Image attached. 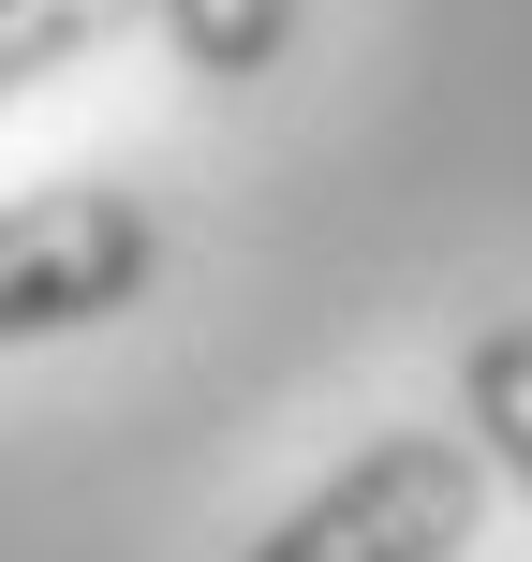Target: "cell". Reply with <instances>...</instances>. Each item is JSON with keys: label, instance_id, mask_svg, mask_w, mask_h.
<instances>
[{"label": "cell", "instance_id": "1", "mask_svg": "<svg viewBox=\"0 0 532 562\" xmlns=\"http://www.w3.org/2000/svg\"><path fill=\"white\" fill-rule=\"evenodd\" d=\"M474 533H488L474 429H385V445H355L326 488H296L237 562H459Z\"/></svg>", "mask_w": 532, "mask_h": 562}, {"label": "cell", "instance_id": "2", "mask_svg": "<svg viewBox=\"0 0 532 562\" xmlns=\"http://www.w3.org/2000/svg\"><path fill=\"white\" fill-rule=\"evenodd\" d=\"M148 281H163V223H148L118 178L15 193V207H0V356H15V340L104 326V311H134Z\"/></svg>", "mask_w": 532, "mask_h": 562}, {"label": "cell", "instance_id": "3", "mask_svg": "<svg viewBox=\"0 0 532 562\" xmlns=\"http://www.w3.org/2000/svg\"><path fill=\"white\" fill-rule=\"evenodd\" d=\"M459 429H474L488 488H518V504H532V311L474 326V356H459Z\"/></svg>", "mask_w": 532, "mask_h": 562}, {"label": "cell", "instance_id": "4", "mask_svg": "<svg viewBox=\"0 0 532 562\" xmlns=\"http://www.w3.org/2000/svg\"><path fill=\"white\" fill-rule=\"evenodd\" d=\"M163 15V45L193 59L207 89H252V75H281V45H296V0H148Z\"/></svg>", "mask_w": 532, "mask_h": 562}, {"label": "cell", "instance_id": "5", "mask_svg": "<svg viewBox=\"0 0 532 562\" xmlns=\"http://www.w3.org/2000/svg\"><path fill=\"white\" fill-rule=\"evenodd\" d=\"M134 15L148 0H0V104L45 89V75H75V59H104Z\"/></svg>", "mask_w": 532, "mask_h": 562}]
</instances>
